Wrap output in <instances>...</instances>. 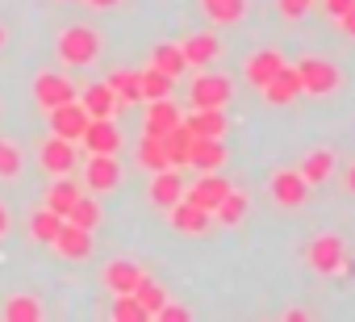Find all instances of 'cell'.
Listing matches in <instances>:
<instances>
[{"label":"cell","instance_id":"6da1fadb","mask_svg":"<svg viewBox=\"0 0 355 322\" xmlns=\"http://www.w3.org/2000/svg\"><path fill=\"white\" fill-rule=\"evenodd\" d=\"M55 55H59V63H67V67H88V63H96V55H101V34H96L92 26H67V30L59 34V42H55Z\"/></svg>","mask_w":355,"mask_h":322},{"label":"cell","instance_id":"7a4b0ae2","mask_svg":"<svg viewBox=\"0 0 355 322\" xmlns=\"http://www.w3.org/2000/svg\"><path fill=\"white\" fill-rule=\"evenodd\" d=\"M297 80H301V92H309V96H330V92L343 88V71L326 59H301Z\"/></svg>","mask_w":355,"mask_h":322},{"label":"cell","instance_id":"3957f363","mask_svg":"<svg viewBox=\"0 0 355 322\" xmlns=\"http://www.w3.org/2000/svg\"><path fill=\"white\" fill-rule=\"evenodd\" d=\"M305 255H309V268H313V272L334 276V272L347 264V243H343L338 235H318V239H309Z\"/></svg>","mask_w":355,"mask_h":322},{"label":"cell","instance_id":"277c9868","mask_svg":"<svg viewBox=\"0 0 355 322\" xmlns=\"http://www.w3.org/2000/svg\"><path fill=\"white\" fill-rule=\"evenodd\" d=\"M230 92H234L230 80H226V76H214V71H201V76L193 80V88H189L193 109H226Z\"/></svg>","mask_w":355,"mask_h":322},{"label":"cell","instance_id":"5b68a950","mask_svg":"<svg viewBox=\"0 0 355 322\" xmlns=\"http://www.w3.org/2000/svg\"><path fill=\"white\" fill-rule=\"evenodd\" d=\"M80 142H84L88 155H117V151H121V130H117L109 117H88Z\"/></svg>","mask_w":355,"mask_h":322},{"label":"cell","instance_id":"8992f818","mask_svg":"<svg viewBox=\"0 0 355 322\" xmlns=\"http://www.w3.org/2000/svg\"><path fill=\"white\" fill-rule=\"evenodd\" d=\"M117 180H121L117 155H88V164H84V189L109 193V189H117Z\"/></svg>","mask_w":355,"mask_h":322},{"label":"cell","instance_id":"52a82bcc","mask_svg":"<svg viewBox=\"0 0 355 322\" xmlns=\"http://www.w3.org/2000/svg\"><path fill=\"white\" fill-rule=\"evenodd\" d=\"M80 92H76V84L67 80V76H59V71H42L38 80H34V101L42 105V109H55V105H67V101H76Z\"/></svg>","mask_w":355,"mask_h":322},{"label":"cell","instance_id":"ba28073f","mask_svg":"<svg viewBox=\"0 0 355 322\" xmlns=\"http://www.w3.org/2000/svg\"><path fill=\"white\" fill-rule=\"evenodd\" d=\"M46 113H51V134H59V138H71V142H80V138H84V126H88V109H84L80 101L55 105V109H46Z\"/></svg>","mask_w":355,"mask_h":322},{"label":"cell","instance_id":"9c48e42d","mask_svg":"<svg viewBox=\"0 0 355 322\" xmlns=\"http://www.w3.org/2000/svg\"><path fill=\"white\" fill-rule=\"evenodd\" d=\"M38 155H42V168H46L51 176H71V168H76V142H71V138L51 134Z\"/></svg>","mask_w":355,"mask_h":322},{"label":"cell","instance_id":"30bf717a","mask_svg":"<svg viewBox=\"0 0 355 322\" xmlns=\"http://www.w3.org/2000/svg\"><path fill=\"white\" fill-rule=\"evenodd\" d=\"M55 251L63 260H88L92 255V230H84V226H76V222L63 218V226L55 235Z\"/></svg>","mask_w":355,"mask_h":322},{"label":"cell","instance_id":"8fae6325","mask_svg":"<svg viewBox=\"0 0 355 322\" xmlns=\"http://www.w3.org/2000/svg\"><path fill=\"white\" fill-rule=\"evenodd\" d=\"M272 197L293 210V205H301V201L309 197V185H305V176H301L297 168H280V172L272 176Z\"/></svg>","mask_w":355,"mask_h":322},{"label":"cell","instance_id":"7c38bea8","mask_svg":"<svg viewBox=\"0 0 355 322\" xmlns=\"http://www.w3.org/2000/svg\"><path fill=\"white\" fill-rule=\"evenodd\" d=\"M230 193V180H222L218 172H201V180L193 185V189H184V197L193 201V205H201V210H218V201Z\"/></svg>","mask_w":355,"mask_h":322},{"label":"cell","instance_id":"4fadbf2b","mask_svg":"<svg viewBox=\"0 0 355 322\" xmlns=\"http://www.w3.org/2000/svg\"><path fill=\"white\" fill-rule=\"evenodd\" d=\"M184 197V180H180V172L175 168H163V172H155V180H150V205H159V210H171L175 201Z\"/></svg>","mask_w":355,"mask_h":322},{"label":"cell","instance_id":"5bb4252c","mask_svg":"<svg viewBox=\"0 0 355 322\" xmlns=\"http://www.w3.org/2000/svg\"><path fill=\"white\" fill-rule=\"evenodd\" d=\"M167 214H171V226H175V230H180V235H201V230L209 226V218H214L209 210H201V205H193L189 197H180V201H175V205H171Z\"/></svg>","mask_w":355,"mask_h":322},{"label":"cell","instance_id":"9a60e30c","mask_svg":"<svg viewBox=\"0 0 355 322\" xmlns=\"http://www.w3.org/2000/svg\"><path fill=\"white\" fill-rule=\"evenodd\" d=\"M146 134H155V138H163L171 126H180V109H175V101L171 96H159V101H150L146 105Z\"/></svg>","mask_w":355,"mask_h":322},{"label":"cell","instance_id":"2e32d148","mask_svg":"<svg viewBox=\"0 0 355 322\" xmlns=\"http://www.w3.org/2000/svg\"><path fill=\"white\" fill-rule=\"evenodd\" d=\"M189 164H193L197 172H218V168L226 164V146H222V138H193Z\"/></svg>","mask_w":355,"mask_h":322},{"label":"cell","instance_id":"e0dca14e","mask_svg":"<svg viewBox=\"0 0 355 322\" xmlns=\"http://www.w3.org/2000/svg\"><path fill=\"white\" fill-rule=\"evenodd\" d=\"M76 101L88 109V117H113V113H117V105H121V101H117V92H113L105 80H101V84H88V88H84V96H76Z\"/></svg>","mask_w":355,"mask_h":322},{"label":"cell","instance_id":"ac0fdd59","mask_svg":"<svg viewBox=\"0 0 355 322\" xmlns=\"http://www.w3.org/2000/svg\"><path fill=\"white\" fill-rule=\"evenodd\" d=\"M180 51H184V63L189 67H205V63H214L222 55V42L214 34H193V38L180 42Z\"/></svg>","mask_w":355,"mask_h":322},{"label":"cell","instance_id":"d6986e66","mask_svg":"<svg viewBox=\"0 0 355 322\" xmlns=\"http://www.w3.org/2000/svg\"><path fill=\"white\" fill-rule=\"evenodd\" d=\"M280 67H284V55H280V51H255V55L247 59V80H251L255 88H263L268 80L280 76Z\"/></svg>","mask_w":355,"mask_h":322},{"label":"cell","instance_id":"ffe728a7","mask_svg":"<svg viewBox=\"0 0 355 322\" xmlns=\"http://www.w3.org/2000/svg\"><path fill=\"white\" fill-rule=\"evenodd\" d=\"M259 92H263L272 105H288V101H297V96H301V80H297V67H288V63H284V67H280V76H276V80H268Z\"/></svg>","mask_w":355,"mask_h":322},{"label":"cell","instance_id":"44dd1931","mask_svg":"<svg viewBox=\"0 0 355 322\" xmlns=\"http://www.w3.org/2000/svg\"><path fill=\"white\" fill-rule=\"evenodd\" d=\"M163 151H167V164H171V168H184V164H189V151H193V130L184 126V117H180V126H171V130L163 134Z\"/></svg>","mask_w":355,"mask_h":322},{"label":"cell","instance_id":"7402d4cb","mask_svg":"<svg viewBox=\"0 0 355 322\" xmlns=\"http://www.w3.org/2000/svg\"><path fill=\"white\" fill-rule=\"evenodd\" d=\"M184 126L193 130V138H222L230 121L222 109H193V117H184Z\"/></svg>","mask_w":355,"mask_h":322},{"label":"cell","instance_id":"603a6c76","mask_svg":"<svg viewBox=\"0 0 355 322\" xmlns=\"http://www.w3.org/2000/svg\"><path fill=\"white\" fill-rule=\"evenodd\" d=\"M201 13L214 26H239L247 17V0H201Z\"/></svg>","mask_w":355,"mask_h":322},{"label":"cell","instance_id":"cb8c5ba5","mask_svg":"<svg viewBox=\"0 0 355 322\" xmlns=\"http://www.w3.org/2000/svg\"><path fill=\"white\" fill-rule=\"evenodd\" d=\"M84 193V185H76L71 176H59L51 189H46V210H55L59 218H67V210L76 205V197Z\"/></svg>","mask_w":355,"mask_h":322},{"label":"cell","instance_id":"d4e9b609","mask_svg":"<svg viewBox=\"0 0 355 322\" xmlns=\"http://www.w3.org/2000/svg\"><path fill=\"white\" fill-rule=\"evenodd\" d=\"M138 276H142V268L130 264V260H113V264H105V289H113V293H134Z\"/></svg>","mask_w":355,"mask_h":322},{"label":"cell","instance_id":"484cf974","mask_svg":"<svg viewBox=\"0 0 355 322\" xmlns=\"http://www.w3.org/2000/svg\"><path fill=\"white\" fill-rule=\"evenodd\" d=\"M297 172L305 176V185H322V180L334 172V151H326V146L309 151V155L301 159V168H297Z\"/></svg>","mask_w":355,"mask_h":322},{"label":"cell","instance_id":"4316f807","mask_svg":"<svg viewBox=\"0 0 355 322\" xmlns=\"http://www.w3.org/2000/svg\"><path fill=\"white\" fill-rule=\"evenodd\" d=\"M150 67H159L163 76H171V80H175L189 63H184V51L175 46V42H159V46L150 51Z\"/></svg>","mask_w":355,"mask_h":322},{"label":"cell","instance_id":"83f0119b","mask_svg":"<svg viewBox=\"0 0 355 322\" xmlns=\"http://www.w3.org/2000/svg\"><path fill=\"white\" fill-rule=\"evenodd\" d=\"M214 218L222 222V226H239L243 218H247V193H239L234 185H230V193L218 201V210H214Z\"/></svg>","mask_w":355,"mask_h":322},{"label":"cell","instance_id":"f1b7e54d","mask_svg":"<svg viewBox=\"0 0 355 322\" xmlns=\"http://www.w3.org/2000/svg\"><path fill=\"white\" fill-rule=\"evenodd\" d=\"M134 297H138V305L146 310V318H155V314L163 310V301H167V293H163V285H159V280H150L146 272L138 276V285H134Z\"/></svg>","mask_w":355,"mask_h":322},{"label":"cell","instance_id":"f546056e","mask_svg":"<svg viewBox=\"0 0 355 322\" xmlns=\"http://www.w3.org/2000/svg\"><path fill=\"white\" fill-rule=\"evenodd\" d=\"M113 92H117V101H125V105H134V101H142V84H138V71H125V67H117V71H109V80H105Z\"/></svg>","mask_w":355,"mask_h":322},{"label":"cell","instance_id":"4dcf8cb0","mask_svg":"<svg viewBox=\"0 0 355 322\" xmlns=\"http://www.w3.org/2000/svg\"><path fill=\"white\" fill-rule=\"evenodd\" d=\"M138 164H142V168H150V172L171 168V164H167V151H163V138L142 134V142H138Z\"/></svg>","mask_w":355,"mask_h":322},{"label":"cell","instance_id":"1f68e13d","mask_svg":"<svg viewBox=\"0 0 355 322\" xmlns=\"http://www.w3.org/2000/svg\"><path fill=\"white\" fill-rule=\"evenodd\" d=\"M138 84H142V101H159V96H171V76H163L159 67H146L138 71Z\"/></svg>","mask_w":355,"mask_h":322},{"label":"cell","instance_id":"d6a6232c","mask_svg":"<svg viewBox=\"0 0 355 322\" xmlns=\"http://www.w3.org/2000/svg\"><path fill=\"white\" fill-rule=\"evenodd\" d=\"M67 222H76V226H84V230H96L101 226V205H96V197H76V205L67 210Z\"/></svg>","mask_w":355,"mask_h":322},{"label":"cell","instance_id":"836d02e7","mask_svg":"<svg viewBox=\"0 0 355 322\" xmlns=\"http://www.w3.org/2000/svg\"><path fill=\"white\" fill-rule=\"evenodd\" d=\"M42 318V305H38V297H9L5 301V322H38Z\"/></svg>","mask_w":355,"mask_h":322},{"label":"cell","instance_id":"e575fe53","mask_svg":"<svg viewBox=\"0 0 355 322\" xmlns=\"http://www.w3.org/2000/svg\"><path fill=\"white\" fill-rule=\"evenodd\" d=\"M59 226H63V218L55 214V210H38L34 218H30V235L38 239V243H55V235H59Z\"/></svg>","mask_w":355,"mask_h":322},{"label":"cell","instance_id":"d590c367","mask_svg":"<svg viewBox=\"0 0 355 322\" xmlns=\"http://www.w3.org/2000/svg\"><path fill=\"white\" fill-rule=\"evenodd\" d=\"M113 318H117V322H142L146 310L138 305L134 293H113Z\"/></svg>","mask_w":355,"mask_h":322},{"label":"cell","instance_id":"8d00e7d4","mask_svg":"<svg viewBox=\"0 0 355 322\" xmlns=\"http://www.w3.org/2000/svg\"><path fill=\"white\" fill-rule=\"evenodd\" d=\"M13 176H21V151L0 138V180H13Z\"/></svg>","mask_w":355,"mask_h":322},{"label":"cell","instance_id":"74e56055","mask_svg":"<svg viewBox=\"0 0 355 322\" xmlns=\"http://www.w3.org/2000/svg\"><path fill=\"white\" fill-rule=\"evenodd\" d=\"M276 5H280V13H284L288 22H301V17L313 9V0H276Z\"/></svg>","mask_w":355,"mask_h":322},{"label":"cell","instance_id":"f35d334b","mask_svg":"<svg viewBox=\"0 0 355 322\" xmlns=\"http://www.w3.org/2000/svg\"><path fill=\"white\" fill-rule=\"evenodd\" d=\"M155 318H163V322H189V310H184V305H167V301H163V310H159Z\"/></svg>","mask_w":355,"mask_h":322},{"label":"cell","instance_id":"ab89813d","mask_svg":"<svg viewBox=\"0 0 355 322\" xmlns=\"http://www.w3.org/2000/svg\"><path fill=\"white\" fill-rule=\"evenodd\" d=\"M351 5H355V0H322V9H326V13H330L334 22H338V17H343V13H347Z\"/></svg>","mask_w":355,"mask_h":322},{"label":"cell","instance_id":"60d3db41","mask_svg":"<svg viewBox=\"0 0 355 322\" xmlns=\"http://www.w3.org/2000/svg\"><path fill=\"white\" fill-rule=\"evenodd\" d=\"M338 26H343V34H347V38H355V5L338 17Z\"/></svg>","mask_w":355,"mask_h":322},{"label":"cell","instance_id":"b9f144b4","mask_svg":"<svg viewBox=\"0 0 355 322\" xmlns=\"http://www.w3.org/2000/svg\"><path fill=\"white\" fill-rule=\"evenodd\" d=\"M9 222H13V214H9V205H5V201H0V239L9 235Z\"/></svg>","mask_w":355,"mask_h":322},{"label":"cell","instance_id":"7bdbcfd3","mask_svg":"<svg viewBox=\"0 0 355 322\" xmlns=\"http://www.w3.org/2000/svg\"><path fill=\"white\" fill-rule=\"evenodd\" d=\"M88 5H92V9H113L117 0H88Z\"/></svg>","mask_w":355,"mask_h":322},{"label":"cell","instance_id":"ee69618b","mask_svg":"<svg viewBox=\"0 0 355 322\" xmlns=\"http://www.w3.org/2000/svg\"><path fill=\"white\" fill-rule=\"evenodd\" d=\"M347 189H351V193H355V164H351V168H347Z\"/></svg>","mask_w":355,"mask_h":322},{"label":"cell","instance_id":"f6af8a7d","mask_svg":"<svg viewBox=\"0 0 355 322\" xmlns=\"http://www.w3.org/2000/svg\"><path fill=\"white\" fill-rule=\"evenodd\" d=\"M5 42H9V34H5V26H0V51H5Z\"/></svg>","mask_w":355,"mask_h":322}]
</instances>
